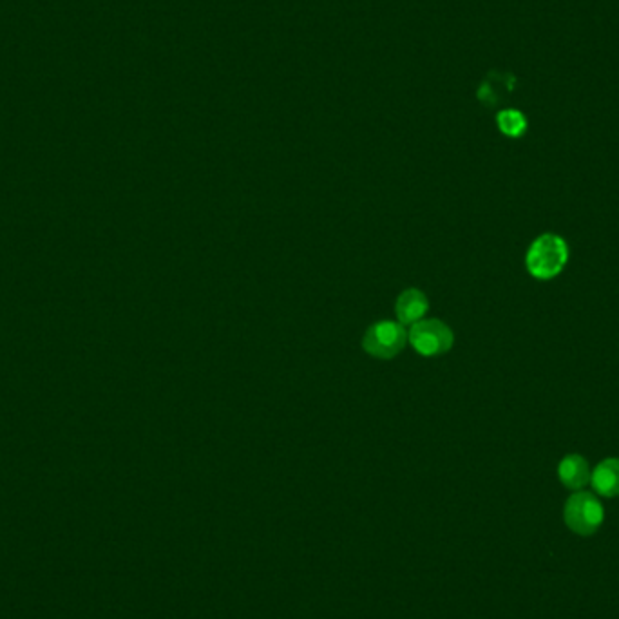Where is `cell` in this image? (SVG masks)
Listing matches in <instances>:
<instances>
[{
	"instance_id": "cell-1",
	"label": "cell",
	"mask_w": 619,
	"mask_h": 619,
	"mask_svg": "<svg viewBox=\"0 0 619 619\" xmlns=\"http://www.w3.org/2000/svg\"><path fill=\"white\" fill-rule=\"evenodd\" d=\"M567 259L569 247L565 239L556 234H543L529 248L525 265L536 279H553L565 268Z\"/></svg>"
},
{
	"instance_id": "cell-2",
	"label": "cell",
	"mask_w": 619,
	"mask_h": 619,
	"mask_svg": "<svg viewBox=\"0 0 619 619\" xmlns=\"http://www.w3.org/2000/svg\"><path fill=\"white\" fill-rule=\"evenodd\" d=\"M605 518V511L600 500L592 493L578 491L567 500L563 509V520L572 533L580 536H592L600 529Z\"/></svg>"
},
{
	"instance_id": "cell-3",
	"label": "cell",
	"mask_w": 619,
	"mask_h": 619,
	"mask_svg": "<svg viewBox=\"0 0 619 619\" xmlns=\"http://www.w3.org/2000/svg\"><path fill=\"white\" fill-rule=\"evenodd\" d=\"M408 341L420 355L435 357V355L449 352L455 337L449 330L448 324L437 321V319H428V321L411 324Z\"/></svg>"
},
{
	"instance_id": "cell-4",
	"label": "cell",
	"mask_w": 619,
	"mask_h": 619,
	"mask_svg": "<svg viewBox=\"0 0 619 619\" xmlns=\"http://www.w3.org/2000/svg\"><path fill=\"white\" fill-rule=\"evenodd\" d=\"M408 341V334L402 324L381 321L368 328L362 339V348L377 359H391L399 355Z\"/></svg>"
},
{
	"instance_id": "cell-5",
	"label": "cell",
	"mask_w": 619,
	"mask_h": 619,
	"mask_svg": "<svg viewBox=\"0 0 619 619\" xmlns=\"http://www.w3.org/2000/svg\"><path fill=\"white\" fill-rule=\"evenodd\" d=\"M591 467L581 455H567L558 466V477L563 486L572 491H581L587 484H591Z\"/></svg>"
},
{
	"instance_id": "cell-6",
	"label": "cell",
	"mask_w": 619,
	"mask_h": 619,
	"mask_svg": "<svg viewBox=\"0 0 619 619\" xmlns=\"http://www.w3.org/2000/svg\"><path fill=\"white\" fill-rule=\"evenodd\" d=\"M591 484L598 495L605 498L619 496V458H607L594 467Z\"/></svg>"
},
{
	"instance_id": "cell-7",
	"label": "cell",
	"mask_w": 619,
	"mask_h": 619,
	"mask_svg": "<svg viewBox=\"0 0 619 619\" xmlns=\"http://www.w3.org/2000/svg\"><path fill=\"white\" fill-rule=\"evenodd\" d=\"M428 306V299L417 288H410V290L402 292L399 299H397V305H395L399 323H419L420 319L428 312Z\"/></svg>"
},
{
	"instance_id": "cell-8",
	"label": "cell",
	"mask_w": 619,
	"mask_h": 619,
	"mask_svg": "<svg viewBox=\"0 0 619 619\" xmlns=\"http://www.w3.org/2000/svg\"><path fill=\"white\" fill-rule=\"evenodd\" d=\"M498 127H500V131L505 134V136H511V138H518V136H522L525 133V129H527V122H525L524 115L522 113H518V111H502L500 115H498Z\"/></svg>"
}]
</instances>
